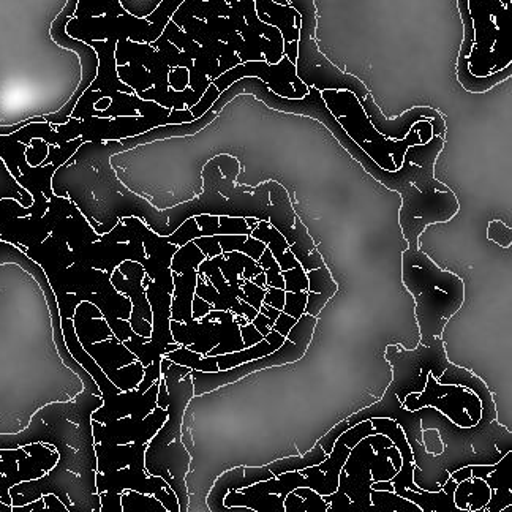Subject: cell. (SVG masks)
<instances>
[{"mask_svg": "<svg viewBox=\"0 0 512 512\" xmlns=\"http://www.w3.org/2000/svg\"><path fill=\"white\" fill-rule=\"evenodd\" d=\"M336 136L354 160H358L370 176L375 177L386 189L397 192L402 198L399 223L408 249L419 250V241L430 225L451 222L460 211L459 198L448 185L435 179V165L445 149V136H435L427 144H416L408 149L405 162L397 171L381 170L377 163L351 140L342 127Z\"/></svg>", "mask_w": 512, "mask_h": 512, "instance_id": "1", "label": "cell"}, {"mask_svg": "<svg viewBox=\"0 0 512 512\" xmlns=\"http://www.w3.org/2000/svg\"><path fill=\"white\" fill-rule=\"evenodd\" d=\"M282 275L285 279V291L287 293L309 291V277H307V272L302 268L301 263L294 266L290 271H282Z\"/></svg>", "mask_w": 512, "mask_h": 512, "instance_id": "32", "label": "cell"}, {"mask_svg": "<svg viewBox=\"0 0 512 512\" xmlns=\"http://www.w3.org/2000/svg\"><path fill=\"white\" fill-rule=\"evenodd\" d=\"M260 313H263L264 317H268L269 320L277 321V318L280 317V310L274 309L271 305L263 304V307L260 309Z\"/></svg>", "mask_w": 512, "mask_h": 512, "instance_id": "46", "label": "cell"}, {"mask_svg": "<svg viewBox=\"0 0 512 512\" xmlns=\"http://www.w3.org/2000/svg\"><path fill=\"white\" fill-rule=\"evenodd\" d=\"M511 441H512V437H511Z\"/></svg>", "mask_w": 512, "mask_h": 512, "instance_id": "52", "label": "cell"}, {"mask_svg": "<svg viewBox=\"0 0 512 512\" xmlns=\"http://www.w3.org/2000/svg\"><path fill=\"white\" fill-rule=\"evenodd\" d=\"M258 264H260L264 274H266L268 287L285 290V279H283L282 269H280V264L275 260L271 250H264L263 256L258 260Z\"/></svg>", "mask_w": 512, "mask_h": 512, "instance_id": "29", "label": "cell"}, {"mask_svg": "<svg viewBox=\"0 0 512 512\" xmlns=\"http://www.w3.org/2000/svg\"><path fill=\"white\" fill-rule=\"evenodd\" d=\"M234 321L238 323L239 328H244V326L249 324V320H247L245 317H241V315H236V317H234Z\"/></svg>", "mask_w": 512, "mask_h": 512, "instance_id": "48", "label": "cell"}, {"mask_svg": "<svg viewBox=\"0 0 512 512\" xmlns=\"http://www.w3.org/2000/svg\"><path fill=\"white\" fill-rule=\"evenodd\" d=\"M307 277H309V301H307L305 313L318 318L324 305L328 304L329 299H332L339 287L336 280L332 279L328 266L307 272Z\"/></svg>", "mask_w": 512, "mask_h": 512, "instance_id": "21", "label": "cell"}, {"mask_svg": "<svg viewBox=\"0 0 512 512\" xmlns=\"http://www.w3.org/2000/svg\"><path fill=\"white\" fill-rule=\"evenodd\" d=\"M65 337H67V347L75 356V361L80 362L102 391L103 405L92 413V421L100 422L105 426L127 416H132L135 421H143L157 408L160 381H157L147 392L140 391L138 388L133 391H121L110 378L106 377L105 372L98 367L91 354L84 350L80 339L76 336L75 324L72 320H68Z\"/></svg>", "mask_w": 512, "mask_h": 512, "instance_id": "9", "label": "cell"}, {"mask_svg": "<svg viewBox=\"0 0 512 512\" xmlns=\"http://www.w3.org/2000/svg\"><path fill=\"white\" fill-rule=\"evenodd\" d=\"M212 260L219 266L226 282L230 283L233 290L238 293L239 299L244 296L239 279L252 280L256 275L264 272L258 261L252 260L250 256L241 252L223 253V255L215 256Z\"/></svg>", "mask_w": 512, "mask_h": 512, "instance_id": "19", "label": "cell"}, {"mask_svg": "<svg viewBox=\"0 0 512 512\" xmlns=\"http://www.w3.org/2000/svg\"><path fill=\"white\" fill-rule=\"evenodd\" d=\"M500 512H512V506H506L505 509H501Z\"/></svg>", "mask_w": 512, "mask_h": 512, "instance_id": "50", "label": "cell"}, {"mask_svg": "<svg viewBox=\"0 0 512 512\" xmlns=\"http://www.w3.org/2000/svg\"><path fill=\"white\" fill-rule=\"evenodd\" d=\"M244 78H258L275 95L290 98V100H301L309 94V87L299 80L296 65L287 56H283L282 61L275 65L268 64L266 61L244 62L238 67L231 68L230 72L223 73L212 83L217 86L220 94H223L231 84L238 83Z\"/></svg>", "mask_w": 512, "mask_h": 512, "instance_id": "10", "label": "cell"}, {"mask_svg": "<svg viewBox=\"0 0 512 512\" xmlns=\"http://www.w3.org/2000/svg\"><path fill=\"white\" fill-rule=\"evenodd\" d=\"M361 103L373 127L377 128L384 138L392 141L405 140L419 122L441 116L440 111L433 110L430 106H415V108L400 114L396 119H388V117L381 113L372 94L367 95L364 100H361Z\"/></svg>", "mask_w": 512, "mask_h": 512, "instance_id": "15", "label": "cell"}, {"mask_svg": "<svg viewBox=\"0 0 512 512\" xmlns=\"http://www.w3.org/2000/svg\"><path fill=\"white\" fill-rule=\"evenodd\" d=\"M220 95L222 94H220L219 89H217V86L212 83L211 86H209L208 91H206V94H204L203 98H201L200 102L196 103L195 106L190 108V113H192L193 117H195V121L196 119L203 117L204 114L211 110L212 106H214V103L219 100Z\"/></svg>", "mask_w": 512, "mask_h": 512, "instance_id": "36", "label": "cell"}, {"mask_svg": "<svg viewBox=\"0 0 512 512\" xmlns=\"http://www.w3.org/2000/svg\"><path fill=\"white\" fill-rule=\"evenodd\" d=\"M274 324V321L269 320L268 317H264L263 313H258L255 320H253V326H255L256 331L261 332L264 337L268 336L269 332L272 331Z\"/></svg>", "mask_w": 512, "mask_h": 512, "instance_id": "45", "label": "cell"}, {"mask_svg": "<svg viewBox=\"0 0 512 512\" xmlns=\"http://www.w3.org/2000/svg\"><path fill=\"white\" fill-rule=\"evenodd\" d=\"M196 223L200 226L201 236H228V234H245L252 236V230L242 217H228V215H196Z\"/></svg>", "mask_w": 512, "mask_h": 512, "instance_id": "25", "label": "cell"}, {"mask_svg": "<svg viewBox=\"0 0 512 512\" xmlns=\"http://www.w3.org/2000/svg\"><path fill=\"white\" fill-rule=\"evenodd\" d=\"M206 260V256L196 247L195 242H189L179 247L171 261L173 271L174 293L171 304V320L179 323L192 324V304L198 285V269Z\"/></svg>", "mask_w": 512, "mask_h": 512, "instance_id": "11", "label": "cell"}, {"mask_svg": "<svg viewBox=\"0 0 512 512\" xmlns=\"http://www.w3.org/2000/svg\"><path fill=\"white\" fill-rule=\"evenodd\" d=\"M309 301V291H302V293H287V301L283 312L293 317L294 320H301L305 315V307Z\"/></svg>", "mask_w": 512, "mask_h": 512, "instance_id": "33", "label": "cell"}, {"mask_svg": "<svg viewBox=\"0 0 512 512\" xmlns=\"http://www.w3.org/2000/svg\"><path fill=\"white\" fill-rule=\"evenodd\" d=\"M239 285H241L242 291H244V296H242L241 301L247 302V304L252 305L253 309L260 312V309L264 304L266 290L256 287L252 280L239 279Z\"/></svg>", "mask_w": 512, "mask_h": 512, "instance_id": "34", "label": "cell"}, {"mask_svg": "<svg viewBox=\"0 0 512 512\" xmlns=\"http://www.w3.org/2000/svg\"><path fill=\"white\" fill-rule=\"evenodd\" d=\"M369 512H422V509L396 492L372 490V508Z\"/></svg>", "mask_w": 512, "mask_h": 512, "instance_id": "28", "label": "cell"}, {"mask_svg": "<svg viewBox=\"0 0 512 512\" xmlns=\"http://www.w3.org/2000/svg\"><path fill=\"white\" fill-rule=\"evenodd\" d=\"M492 498V489L482 478H468L457 484L454 501L457 508L475 512L487 508Z\"/></svg>", "mask_w": 512, "mask_h": 512, "instance_id": "24", "label": "cell"}, {"mask_svg": "<svg viewBox=\"0 0 512 512\" xmlns=\"http://www.w3.org/2000/svg\"><path fill=\"white\" fill-rule=\"evenodd\" d=\"M146 275L143 264L136 261H124V263L111 275V283L119 293L127 296L132 301L133 310L130 317V326L133 332L141 337L152 336L151 304L147 301L146 288L143 287V279Z\"/></svg>", "mask_w": 512, "mask_h": 512, "instance_id": "13", "label": "cell"}, {"mask_svg": "<svg viewBox=\"0 0 512 512\" xmlns=\"http://www.w3.org/2000/svg\"><path fill=\"white\" fill-rule=\"evenodd\" d=\"M226 2H228L230 5H234L236 2H238V0H226Z\"/></svg>", "mask_w": 512, "mask_h": 512, "instance_id": "51", "label": "cell"}, {"mask_svg": "<svg viewBox=\"0 0 512 512\" xmlns=\"http://www.w3.org/2000/svg\"><path fill=\"white\" fill-rule=\"evenodd\" d=\"M198 272L206 275V279L214 285L215 290L219 291L220 302L214 310L231 312L234 313V315L244 317V310H242L241 299H239L238 293L233 290L230 283L226 282L222 271H220L219 266L214 263V260H204L203 263L200 264Z\"/></svg>", "mask_w": 512, "mask_h": 512, "instance_id": "23", "label": "cell"}, {"mask_svg": "<svg viewBox=\"0 0 512 512\" xmlns=\"http://www.w3.org/2000/svg\"><path fill=\"white\" fill-rule=\"evenodd\" d=\"M328 457L324 449L320 445L313 446L312 451L307 452L304 456L287 457V459L275 460L268 464L269 470L274 473V476L283 475V473H290V471H302L305 468L315 467L320 465Z\"/></svg>", "mask_w": 512, "mask_h": 512, "instance_id": "27", "label": "cell"}, {"mask_svg": "<svg viewBox=\"0 0 512 512\" xmlns=\"http://www.w3.org/2000/svg\"><path fill=\"white\" fill-rule=\"evenodd\" d=\"M285 301H287V291L282 290V288L268 287V290H266V296H264V304L271 305L274 309L283 312Z\"/></svg>", "mask_w": 512, "mask_h": 512, "instance_id": "40", "label": "cell"}, {"mask_svg": "<svg viewBox=\"0 0 512 512\" xmlns=\"http://www.w3.org/2000/svg\"><path fill=\"white\" fill-rule=\"evenodd\" d=\"M234 313L220 312V310H212L206 315L208 321H220L223 324V339L219 347H215L208 356H222V354L238 353L245 350L244 340L241 336V328L234 321Z\"/></svg>", "mask_w": 512, "mask_h": 512, "instance_id": "26", "label": "cell"}, {"mask_svg": "<svg viewBox=\"0 0 512 512\" xmlns=\"http://www.w3.org/2000/svg\"><path fill=\"white\" fill-rule=\"evenodd\" d=\"M196 247L204 253L206 260H212L215 256L223 255L217 236H208V238L195 239Z\"/></svg>", "mask_w": 512, "mask_h": 512, "instance_id": "39", "label": "cell"}, {"mask_svg": "<svg viewBox=\"0 0 512 512\" xmlns=\"http://www.w3.org/2000/svg\"><path fill=\"white\" fill-rule=\"evenodd\" d=\"M321 98L351 140L358 144V147H361L362 151L366 152L370 159L384 171L400 170L405 162V154L408 149L416 144H424L419 130L430 122L445 119V116L441 114L435 119L421 121L411 130L405 140L392 141L384 138L377 128L373 127L361 100L353 92L323 91Z\"/></svg>", "mask_w": 512, "mask_h": 512, "instance_id": "7", "label": "cell"}, {"mask_svg": "<svg viewBox=\"0 0 512 512\" xmlns=\"http://www.w3.org/2000/svg\"><path fill=\"white\" fill-rule=\"evenodd\" d=\"M464 42L456 62L457 83L484 94L512 78V0H457Z\"/></svg>", "mask_w": 512, "mask_h": 512, "instance_id": "2", "label": "cell"}, {"mask_svg": "<svg viewBox=\"0 0 512 512\" xmlns=\"http://www.w3.org/2000/svg\"><path fill=\"white\" fill-rule=\"evenodd\" d=\"M133 223L143 239L144 250H146L143 268L151 277V282L146 287V294L147 301L151 304L154 321H152V336L149 342H141L143 337L132 332V336L124 342V345L135 354L144 367H149L155 361H162L171 351L181 348L179 343L174 342L170 328L174 293L171 261L179 247L154 233L143 220L133 217Z\"/></svg>", "mask_w": 512, "mask_h": 512, "instance_id": "5", "label": "cell"}, {"mask_svg": "<svg viewBox=\"0 0 512 512\" xmlns=\"http://www.w3.org/2000/svg\"><path fill=\"white\" fill-rule=\"evenodd\" d=\"M168 83L171 89L176 92H182L190 86V70L185 67L171 68L168 75Z\"/></svg>", "mask_w": 512, "mask_h": 512, "instance_id": "37", "label": "cell"}, {"mask_svg": "<svg viewBox=\"0 0 512 512\" xmlns=\"http://www.w3.org/2000/svg\"><path fill=\"white\" fill-rule=\"evenodd\" d=\"M296 494L301 495L305 500V512H326L329 508V503L324 501V498L320 494H317L315 490L309 489V487H299L294 490Z\"/></svg>", "mask_w": 512, "mask_h": 512, "instance_id": "35", "label": "cell"}, {"mask_svg": "<svg viewBox=\"0 0 512 512\" xmlns=\"http://www.w3.org/2000/svg\"><path fill=\"white\" fill-rule=\"evenodd\" d=\"M212 312V305L209 302L204 301L198 294H195L192 304V315L193 320H201Z\"/></svg>", "mask_w": 512, "mask_h": 512, "instance_id": "44", "label": "cell"}, {"mask_svg": "<svg viewBox=\"0 0 512 512\" xmlns=\"http://www.w3.org/2000/svg\"><path fill=\"white\" fill-rule=\"evenodd\" d=\"M377 451L370 438L351 449L347 464L340 473V489L350 497L348 512H369L372 508V464Z\"/></svg>", "mask_w": 512, "mask_h": 512, "instance_id": "12", "label": "cell"}, {"mask_svg": "<svg viewBox=\"0 0 512 512\" xmlns=\"http://www.w3.org/2000/svg\"><path fill=\"white\" fill-rule=\"evenodd\" d=\"M245 222H247V225H249L250 230H255L256 226H258V223L261 222V220L258 219H252V217H247L245 219Z\"/></svg>", "mask_w": 512, "mask_h": 512, "instance_id": "49", "label": "cell"}, {"mask_svg": "<svg viewBox=\"0 0 512 512\" xmlns=\"http://www.w3.org/2000/svg\"><path fill=\"white\" fill-rule=\"evenodd\" d=\"M252 282L255 283L256 287L263 288V290H268V282H266V274L261 272V274L253 277Z\"/></svg>", "mask_w": 512, "mask_h": 512, "instance_id": "47", "label": "cell"}, {"mask_svg": "<svg viewBox=\"0 0 512 512\" xmlns=\"http://www.w3.org/2000/svg\"><path fill=\"white\" fill-rule=\"evenodd\" d=\"M301 15V34L298 43V61L296 73L299 80L307 87L317 91H350L359 100H364L370 94L366 84L358 76L342 72L339 67L332 64L328 57L318 48L315 34L318 29V10L313 0H302L296 5Z\"/></svg>", "mask_w": 512, "mask_h": 512, "instance_id": "8", "label": "cell"}, {"mask_svg": "<svg viewBox=\"0 0 512 512\" xmlns=\"http://www.w3.org/2000/svg\"><path fill=\"white\" fill-rule=\"evenodd\" d=\"M241 336L242 340H244V347L250 348L253 347V345H256V343L263 342L264 336L261 334V332L256 331L255 326H253V323L247 324V326H244V328H241Z\"/></svg>", "mask_w": 512, "mask_h": 512, "instance_id": "42", "label": "cell"}, {"mask_svg": "<svg viewBox=\"0 0 512 512\" xmlns=\"http://www.w3.org/2000/svg\"><path fill=\"white\" fill-rule=\"evenodd\" d=\"M198 238H203V236H201L200 226L196 223L195 217L185 220L173 234L166 236L168 242L177 245V247H184L185 244H189V242Z\"/></svg>", "mask_w": 512, "mask_h": 512, "instance_id": "30", "label": "cell"}, {"mask_svg": "<svg viewBox=\"0 0 512 512\" xmlns=\"http://www.w3.org/2000/svg\"><path fill=\"white\" fill-rule=\"evenodd\" d=\"M168 419V411L157 407L143 421H135L132 416L111 422L108 426L92 421L94 441H105L110 445H130V443H146L149 445Z\"/></svg>", "mask_w": 512, "mask_h": 512, "instance_id": "14", "label": "cell"}, {"mask_svg": "<svg viewBox=\"0 0 512 512\" xmlns=\"http://www.w3.org/2000/svg\"><path fill=\"white\" fill-rule=\"evenodd\" d=\"M252 236L266 244V247L271 250L277 263L280 264L282 271H290L294 266H298L299 261L296 260V256L291 252L287 238L280 231L275 230L271 223L261 220L255 230L252 231Z\"/></svg>", "mask_w": 512, "mask_h": 512, "instance_id": "22", "label": "cell"}, {"mask_svg": "<svg viewBox=\"0 0 512 512\" xmlns=\"http://www.w3.org/2000/svg\"><path fill=\"white\" fill-rule=\"evenodd\" d=\"M100 500H102L100 512H124V508H122V494L105 492V494H100Z\"/></svg>", "mask_w": 512, "mask_h": 512, "instance_id": "41", "label": "cell"}, {"mask_svg": "<svg viewBox=\"0 0 512 512\" xmlns=\"http://www.w3.org/2000/svg\"><path fill=\"white\" fill-rule=\"evenodd\" d=\"M296 324H298V320H294L293 317L282 312L280 313V317L277 318V321H275L274 328L272 329L279 332V334H282V336L287 339L288 334H290L291 329H293Z\"/></svg>", "mask_w": 512, "mask_h": 512, "instance_id": "43", "label": "cell"}, {"mask_svg": "<svg viewBox=\"0 0 512 512\" xmlns=\"http://www.w3.org/2000/svg\"><path fill=\"white\" fill-rule=\"evenodd\" d=\"M492 489V498L487 505L489 512H500L512 506V449L494 465V470L481 476Z\"/></svg>", "mask_w": 512, "mask_h": 512, "instance_id": "18", "label": "cell"}, {"mask_svg": "<svg viewBox=\"0 0 512 512\" xmlns=\"http://www.w3.org/2000/svg\"><path fill=\"white\" fill-rule=\"evenodd\" d=\"M170 328L174 342L195 353L203 354L204 358L215 347H219L223 339V324L220 321H208L206 318L195 320L192 324L171 320Z\"/></svg>", "mask_w": 512, "mask_h": 512, "instance_id": "17", "label": "cell"}, {"mask_svg": "<svg viewBox=\"0 0 512 512\" xmlns=\"http://www.w3.org/2000/svg\"><path fill=\"white\" fill-rule=\"evenodd\" d=\"M157 407L168 411V419L147 446L144 467L151 476H159L174 490L181 512L189 511L190 492L185 478L189 473V451L182 445V421L190 400L195 397L192 369L162 359Z\"/></svg>", "mask_w": 512, "mask_h": 512, "instance_id": "3", "label": "cell"}, {"mask_svg": "<svg viewBox=\"0 0 512 512\" xmlns=\"http://www.w3.org/2000/svg\"><path fill=\"white\" fill-rule=\"evenodd\" d=\"M402 282L415 299L416 323L421 345L430 347L443 339L446 324L465 302V282L451 271L441 269L426 252L403 250Z\"/></svg>", "mask_w": 512, "mask_h": 512, "instance_id": "4", "label": "cell"}, {"mask_svg": "<svg viewBox=\"0 0 512 512\" xmlns=\"http://www.w3.org/2000/svg\"><path fill=\"white\" fill-rule=\"evenodd\" d=\"M350 454L351 448H348L345 438L340 435L336 445L332 448L331 454L326 457L324 462L315 465V467L305 468L299 473L309 479V489L315 490L321 497L332 495L339 490L340 473L347 464Z\"/></svg>", "mask_w": 512, "mask_h": 512, "instance_id": "16", "label": "cell"}, {"mask_svg": "<svg viewBox=\"0 0 512 512\" xmlns=\"http://www.w3.org/2000/svg\"><path fill=\"white\" fill-rule=\"evenodd\" d=\"M231 16H233V8L226 0H184L171 21L182 29L189 18H198L209 23L215 18H231Z\"/></svg>", "mask_w": 512, "mask_h": 512, "instance_id": "20", "label": "cell"}, {"mask_svg": "<svg viewBox=\"0 0 512 512\" xmlns=\"http://www.w3.org/2000/svg\"><path fill=\"white\" fill-rule=\"evenodd\" d=\"M432 407L460 429H475L497 422L494 394L470 370L446 362L432 370L421 394L405 397L403 408L418 411Z\"/></svg>", "mask_w": 512, "mask_h": 512, "instance_id": "6", "label": "cell"}, {"mask_svg": "<svg viewBox=\"0 0 512 512\" xmlns=\"http://www.w3.org/2000/svg\"><path fill=\"white\" fill-rule=\"evenodd\" d=\"M323 498L326 503H329V508L326 512H348V508L351 505L350 497L340 487L334 494L324 495Z\"/></svg>", "mask_w": 512, "mask_h": 512, "instance_id": "38", "label": "cell"}, {"mask_svg": "<svg viewBox=\"0 0 512 512\" xmlns=\"http://www.w3.org/2000/svg\"><path fill=\"white\" fill-rule=\"evenodd\" d=\"M487 241L494 242L501 249H509L512 247V228L506 225L503 220H490L487 225Z\"/></svg>", "mask_w": 512, "mask_h": 512, "instance_id": "31", "label": "cell"}]
</instances>
